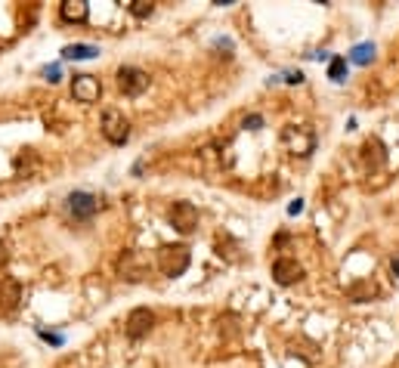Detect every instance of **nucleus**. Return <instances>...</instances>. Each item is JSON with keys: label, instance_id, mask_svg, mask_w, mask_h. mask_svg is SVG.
I'll list each match as a JSON object with an SVG mask.
<instances>
[{"label": "nucleus", "instance_id": "nucleus-21", "mask_svg": "<svg viewBox=\"0 0 399 368\" xmlns=\"http://www.w3.org/2000/svg\"><path fill=\"white\" fill-rule=\"evenodd\" d=\"M6 263H10V247H6V242H0V272L6 270Z\"/></svg>", "mask_w": 399, "mask_h": 368}, {"label": "nucleus", "instance_id": "nucleus-3", "mask_svg": "<svg viewBox=\"0 0 399 368\" xmlns=\"http://www.w3.org/2000/svg\"><path fill=\"white\" fill-rule=\"evenodd\" d=\"M168 220L179 236H189V232H195V226H198V207L192 202H174L168 211Z\"/></svg>", "mask_w": 399, "mask_h": 368}, {"label": "nucleus", "instance_id": "nucleus-1", "mask_svg": "<svg viewBox=\"0 0 399 368\" xmlns=\"http://www.w3.org/2000/svg\"><path fill=\"white\" fill-rule=\"evenodd\" d=\"M189 260L192 257H189V247L186 245H164L161 251H158V270L168 279H177L189 270Z\"/></svg>", "mask_w": 399, "mask_h": 368}, {"label": "nucleus", "instance_id": "nucleus-24", "mask_svg": "<svg viewBox=\"0 0 399 368\" xmlns=\"http://www.w3.org/2000/svg\"><path fill=\"white\" fill-rule=\"evenodd\" d=\"M393 276L399 279V257H393Z\"/></svg>", "mask_w": 399, "mask_h": 368}, {"label": "nucleus", "instance_id": "nucleus-8", "mask_svg": "<svg viewBox=\"0 0 399 368\" xmlns=\"http://www.w3.org/2000/svg\"><path fill=\"white\" fill-rule=\"evenodd\" d=\"M69 211H71V217H75V220H90L93 213L99 211V198L93 195V192H87V189H78V192H71V195H69Z\"/></svg>", "mask_w": 399, "mask_h": 368}, {"label": "nucleus", "instance_id": "nucleus-19", "mask_svg": "<svg viewBox=\"0 0 399 368\" xmlns=\"http://www.w3.org/2000/svg\"><path fill=\"white\" fill-rule=\"evenodd\" d=\"M59 75H62V71H59V65H46V69H44V78H46L50 84H56Z\"/></svg>", "mask_w": 399, "mask_h": 368}, {"label": "nucleus", "instance_id": "nucleus-25", "mask_svg": "<svg viewBox=\"0 0 399 368\" xmlns=\"http://www.w3.org/2000/svg\"><path fill=\"white\" fill-rule=\"evenodd\" d=\"M0 50H3V41H0Z\"/></svg>", "mask_w": 399, "mask_h": 368}, {"label": "nucleus", "instance_id": "nucleus-11", "mask_svg": "<svg viewBox=\"0 0 399 368\" xmlns=\"http://www.w3.org/2000/svg\"><path fill=\"white\" fill-rule=\"evenodd\" d=\"M365 161L371 164V170H378L384 161H387V152H384V143L378 137H371L369 143H365Z\"/></svg>", "mask_w": 399, "mask_h": 368}, {"label": "nucleus", "instance_id": "nucleus-18", "mask_svg": "<svg viewBox=\"0 0 399 368\" xmlns=\"http://www.w3.org/2000/svg\"><path fill=\"white\" fill-rule=\"evenodd\" d=\"M152 10H155V6L152 3H145V0H136V3H130V12L136 19H145V16H152Z\"/></svg>", "mask_w": 399, "mask_h": 368}, {"label": "nucleus", "instance_id": "nucleus-14", "mask_svg": "<svg viewBox=\"0 0 399 368\" xmlns=\"http://www.w3.org/2000/svg\"><path fill=\"white\" fill-rule=\"evenodd\" d=\"M99 56V46L93 44H69L62 46V59H93Z\"/></svg>", "mask_w": 399, "mask_h": 368}, {"label": "nucleus", "instance_id": "nucleus-7", "mask_svg": "<svg viewBox=\"0 0 399 368\" xmlns=\"http://www.w3.org/2000/svg\"><path fill=\"white\" fill-rule=\"evenodd\" d=\"M152 325H155V313L145 310V306H136V310H130L124 331H127L130 340H139V338H145V334L152 331Z\"/></svg>", "mask_w": 399, "mask_h": 368}, {"label": "nucleus", "instance_id": "nucleus-10", "mask_svg": "<svg viewBox=\"0 0 399 368\" xmlns=\"http://www.w3.org/2000/svg\"><path fill=\"white\" fill-rule=\"evenodd\" d=\"M59 16H62L65 22H84V19L90 16V6L84 3V0H65V3L59 6Z\"/></svg>", "mask_w": 399, "mask_h": 368}, {"label": "nucleus", "instance_id": "nucleus-22", "mask_svg": "<svg viewBox=\"0 0 399 368\" xmlns=\"http://www.w3.org/2000/svg\"><path fill=\"white\" fill-rule=\"evenodd\" d=\"M41 338H44V340H50V344H56V347L62 344V334H50V331H41Z\"/></svg>", "mask_w": 399, "mask_h": 368}, {"label": "nucleus", "instance_id": "nucleus-4", "mask_svg": "<svg viewBox=\"0 0 399 368\" xmlns=\"http://www.w3.org/2000/svg\"><path fill=\"white\" fill-rule=\"evenodd\" d=\"M145 87H149V75L143 69H136V65H121L118 69V90L124 96H139Z\"/></svg>", "mask_w": 399, "mask_h": 368}, {"label": "nucleus", "instance_id": "nucleus-9", "mask_svg": "<svg viewBox=\"0 0 399 368\" xmlns=\"http://www.w3.org/2000/svg\"><path fill=\"white\" fill-rule=\"evenodd\" d=\"M272 279H276V285L288 288V285H294L303 279V266L291 257H278L276 263H272Z\"/></svg>", "mask_w": 399, "mask_h": 368}, {"label": "nucleus", "instance_id": "nucleus-6", "mask_svg": "<svg viewBox=\"0 0 399 368\" xmlns=\"http://www.w3.org/2000/svg\"><path fill=\"white\" fill-rule=\"evenodd\" d=\"M71 96H75L78 103H99L103 84H99L96 75H75V81H71Z\"/></svg>", "mask_w": 399, "mask_h": 368}, {"label": "nucleus", "instance_id": "nucleus-20", "mask_svg": "<svg viewBox=\"0 0 399 368\" xmlns=\"http://www.w3.org/2000/svg\"><path fill=\"white\" fill-rule=\"evenodd\" d=\"M245 127H248V130H260V127H263V118H260V115H248V118H245Z\"/></svg>", "mask_w": 399, "mask_h": 368}, {"label": "nucleus", "instance_id": "nucleus-16", "mask_svg": "<svg viewBox=\"0 0 399 368\" xmlns=\"http://www.w3.org/2000/svg\"><path fill=\"white\" fill-rule=\"evenodd\" d=\"M328 78L335 84H344L347 81V59L344 56H331L328 59Z\"/></svg>", "mask_w": 399, "mask_h": 368}, {"label": "nucleus", "instance_id": "nucleus-17", "mask_svg": "<svg viewBox=\"0 0 399 368\" xmlns=\"http://www.w3.org/2000/svg\"><path fill=\"white\" fill-rule=\"evenodd\" d=\"M278 81H285V84H303V71H285V75H278V78H269V84H278Z\"/></svg>", "mask_w": 399, "mask_h": 368}, {"label": "nucleus", "instance_id": "nucleus-15", "mask_svg": "<svg viewBox=\"0 0 399 368\" xmlns=\"http://www.w3.org/2000/svg\"><path fill=\"white\" fill-rule=\"evenodd\" d=\"M371 59H375V44H371V41L356 44L353 50H350V62H353V65H369Z\"/></svg>", "mask_w": 399, "mask_h": 368}, {"label": "nucleus", "instance_id": "nucleus-23", "mask_svg": "<svg viewBox=\"0 0 399 368\" xmlns=\"http://www.w3.org/2000/svg\"><path fill=\"white\" fill-rule=\"evenodd\" d=\"M303 211V202H301V198H297V202H291L288 204V213H301Z\"/></svg>", "mask_w": 399, "mask_h": 368}, {"label": "nucleus", "instance_id": "nucleus-2", "mask_svg": "<svg viewBox=\"0 0 399 368\" xmlns=\"http://www.w3.org/2000/svg\"><path fill=\"white\" fill-rule=\"evenodd\" d=\"M99 127H103V137L109 139L112 146H124L130 139V121L124 118V112H118V109H105Z\"/></svg>", "mask_w": 399, "mask_h": 368}, {"label": "nucleus", "instance_id": "nucleus-12", "mask_svg": "<svg viewBox=\"0 0 399 368\" xmlns=\"http://www.w3.org/2000/svg\"><path fill=\"white\" fill-rule=\"evenodd\" d=\"M347 294H350V300L362 304V300L378 297V285H375V282H369V279H362V282H353V285H350V288H347Z\"/></svg>", "mask_w": 399, "mask_h": 368}, {"label": "nucleus", "instance_id": "nucleus-5", "mask_svg": "<svg viewBox=\"0 0 399 368\" xmlns=\"http://www.w3.org/2000/svg\"><path fill=\"white\" fill-rule=\"evenodd\" d=\"M22 304V285L16 279H3L0 282V319H12Z\"/></svg>", "mask_w": 399, "mask_h": 368}, {"label": "nucleus", "instance_id": "nucleus-13", "mask_svg": "<svg viewBox=\"0 0 399 368\" xmlns=\"http://www.w3.org/2000/svg\"><path fill=\"white\" fill-rule=\"evenodd\" d=\"M136 260H139V254L127 251L121 260H118V272H121V276H127V279H133V282H139V279H143V270L136 266Z\"/></svg>", "mask_w": 399, "mask_h": 368}]
</instances>
